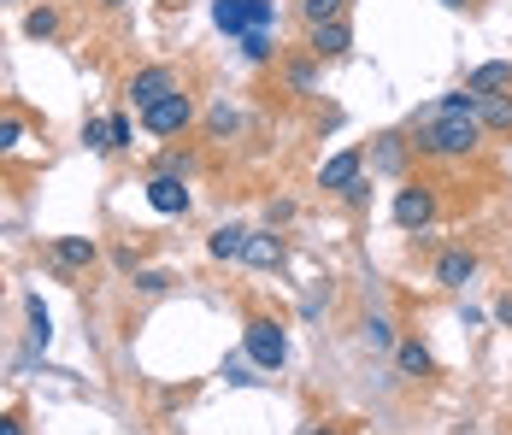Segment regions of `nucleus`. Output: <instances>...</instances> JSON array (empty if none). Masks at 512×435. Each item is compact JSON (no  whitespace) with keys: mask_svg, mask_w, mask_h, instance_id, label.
Here are the masks:
<instances>
[{"mask_svg":"<svg viewBox=\"0 0 512 435\" xmlns=\"http://www.w3.org/2000/svg\"><path fill=\"white\" fill-rule=\"evenodd\" d=\"M477 142H483V124H477V118L436 112V106H424V112L412 118V147L430 153V159H465Z\"/></svg>","mask_w":512,"mask_h":435,"instance_id":"f257e3e1","label":"nucleus"},{"mask_svg":"<svg viewBox=\"0 0 512 435\" xmlns=\"http://www.w3.org/2000/svg\"><path fill=\"white\" fill-rule=\"evenodd\" d=\"M277 6L271 0H212V24L224 36H242V30H271Z\"/></svg>","mask_w":512,"mask_h":435,"instance_id":"f03ea898","label":"nucleus"},{"mask_svg":"<svg viewBox=\"0 0 512 435\" xmlns=\"http://www.w3.org/2000/svg\"><path fill=\"white\" fill-rule=\"evenodd\" d=\"M242 347H248V359H254L259 371H277V365L289 359V336H283L277 318H254V324L242 330Z\"/></svg>","mask_w":512,"mask_h":435,"instance_id":"7ed1b4c3","label":"nucleus"},{"mask_svg":"<svg viewBox=\"0 0 512 435\" xmlns=\"http://www.w3.org/2000/svg\"><path fill=\"white\" fill-rule=\"evenodd\" d=\"M189 118H195V100L183 95H165V100H154V106H142V124L154 130V136H183L189 130Z\"/></svg>","mask_w":512,"mask_h":435,"instance_id":"20e7f679","label":"nucleus"},{"mask_svg":"<svg viewBox=\"0 0 512 435\" xmlns=\"http://www.w3.org/2000/svg\"><path fill=\"white\" fill-rule=\"evenodd\" d=\"M436 218V194L424 189V183H407V189L395 194V224L401 230H424Z\"/></svg>","mask_w":512,"mask_h":435,"instance_id":"39448f33","label":"nucleus"},{"mask_svg":"<svg viewBox=\"0 0 512 435\" xmlns=\"http://www.w3.org/2000/svg\"><path fill=\"white\" fill-rule=\"evenodd\" d=\"M183 83H177V71L171 65H148V71H136L130 77V100L136 106H154V100H165V95H177Z\"/></svg>","mask_w":512,"mask_h":435,"instance_id":"423d86ee","label":"nucleus"},{"mask_svg":"<svg viewBox=\"0 0 512 435\" xmlns=\"http://www.w3.org/2000/svg\"><path fill=\"white\" fill-rule=\"evenodd\" d=\"M312 30V59H342V53L354 48V30H348V24H342V18H330V24H307Z\"/></svg>","mask_w":512,"mask_h":435,"instance_id":"0eeeda50","label":"nucleus"},{"mask_svg":"<svg viewBox=\"0 0 512 435\" xmlns=\"http://www.w3.org/2000/svg\"><path fill=\"white\" fill-rule=\"evenodd\" d=\"M148 206L165 212V218H177V212H189V189H183V177H171V171H159L154 183H148Z\"/></svg>","mask_w":512,"mask_h":435,"instance_id":"6e6552de","label":"nucleus"},{"mask_svg":"<svg viewBox=\"0 0 512 435\" xmlns=\"http://www.w3.org/2000/svg\"><path fill=\"white\" fill-rule=\"evenodd\" d=\"M242 259H248L254 271H277V265H283V236H271V230H248Z\"/></svg>","mask_w":512,"mask_h":435,"instance_id":"1a4fd4ad","label":"nucleus"},{"mask_svg":"<svg viewBox=\"0 0 512 435\" xmlns=\"http://www.w3.org/2000/svg\"><path fill=\"white\" fill-rule=\"evenodd\" d=\"M359 177V153L354 147H342V153H330V159H324V171H318V189H348V183H354Z\"/></svg>","mask_w":512,"mask_h":435,"instance_id":"9d476101","label":"nucleus"},{"mask_svg":"<svg viewBox=\"0 0 512 435\" xmlns=\"http://www.w3.org/2000/svg\"><path fill=\"white\" fill-rule=\"evenodd\" d=\"M471 271H477V259H471L465 247H448V253L436 259V283H442V289H465Z\"/></svg>","mask_w":512,"mask_h":435,"instance_id":"9b49d317","label":"nucleus"},{"mask_svg":"<svg viewBox=\"0 0 512 435\" xmlns=\"http://www.w3.org/2000/svg\"><path fill=\"white\" fill-rule=\"evenodd\" d=\"M465 89H471V95H501V89H512V65H507V59L477 65V71L465 77Z\"/></svg>","mask_w":512,"mask_h":435,"instance_id":"f8f14e48","label":"nucleus"},{"mask_svg":"<svg viewBox=\"0 0 512 435\" xmlns=\"http://www.w3.org/2000/svg\"><path fill=\"white\" fill-rule=\"evenodd\" d=\"M53 259H59L65 271H89V265H95V242H89V236H53Z\"/></svg>","mask_w":512,"mask_h":435,"instance_id":"ddd939ff","label":"nucleus"},{"mask_svg":"<svg viewBox=\"0 0 512 435\" xmlns=\"http://www.w3.org/2000/svg\"><path fill=\"white\" fill-rule=\"evenodd\" d=\"M477 124L512 136V95H483V100H477Z\"/></svg>","mask_w":512,"mask_h":435,"instance_id":"4468645a","label":"nucleus"},{"mask_svg":"<svg viewBox=\"0 0 512 435\" xmlns=\"http://www.w3.org/2000/svg\"><path fill=\"white\" fill-rule=\"evenodd\" d=\"M395 365H401V377H430V347L424 341H395Z\"/></svg>","mask_w":512,"mask_h":435,"instance_id":"2eb2a0df","label":"nucleus"},{"mask_svg":"<svg viewBox=\"0 0 512 435\" xmlns=\"http://www.w3.org/2000/svg\"><path fill=\"white\" fill-rule=\"evenodd\" d=\"M242 247H248V230H242V224H224V230H212L206 253H212V259H242Z\"/></svg>","mask_w":512,"mask_h":435,"instance_id":"dca6fc26","label":"nucleus"},{"mask_svg":"<svg viewBox=\"0 0 512 435\" xmlns=\"http://www.w3.org/2000/svg\"><path fill=\"white\" fill-rule=\"evenodd\" d=\"M24 312H30V353H42V347L53 341V318H48V306H42V300L30 294V300H24Z\"/></svg>","mask_w":512,"mask_h":435,"instance_id":"f3484780","label":"nucleus"},{"mask_svg":"<svg viewBox=\"0 0 512 435\" xmlns=\"http://www.w3.org/2000/svg\"><path fill=\"white\" fill-rule=\"evenodd\" d=\"M136 142V130H130V118L118 112V118H106V153H124V147Z\"/></svg>","mask_w":512,"mask_h":435,"instance_id":"a211bd4d","label":"nucleus"},{"mask_svg":"<svg viewBox=\"0 0 512 435\" xmlns=\"http://www.w3.org/2000/svg\"><path fill=\"white\" fill-rule=\"evenodd\" d=\"M342 6L348 0H301V18L307 24H330V18H342Z\"/></svg>","mask_w":512,"mask_h":435,"instance_id":"6ab92c4d","label":"nucleus"},{"mask_svg":"<svg viewBox=\"0 0 512 435\" xmlns=\"http://www.w3.org/2000/svg\"><path fill=\"white\" fill-rule=\"evenodd\" d=\"M53 30H59V12H53V6H36V12L24 18V36H36V42H42V36H53Z\"/></svg>","mask_w":512,"mask_h":435,"instance_id":"aec40b11","label":"nucleus"},{"mask_svg":"<svg viewBox=\"0 0 512 435\" xmlns=\"http://www.w3.org/2000/svg\"><path fill=\"white\" fill-rule=\"evenodd\" d=\"M401 159H407L401 136H383V142H377V171H401Z\"/></svg>","mask_w":512,"mask_h":435,"instance_id":"412c9836","label":"nucleus"},{"mask_svg":"<svg viewBox=\"0 0 512 435\" xmlns=\"http://www.w3.org/2000/svg\"><path fill=\"white\" fill-rule=\"evenodd\" d=\"M242 53H248L254 65H265V59H271V30H242Z\"/></svg>","mask_w":512,"mask_h":435,"instance_id":"4be33fe9","label":"nucleus"},{"mask_svg":"<svg viewBox=\"0 0 512 435\" xmlns=\"http://www.w3.org/2000/svg\"><path fill=\"white\" fill-rule=\"evenodd\" d=\"M18 142H24V118H0V159L18 153Z\"/></svg>","mask_w":512,"mask_h":435,"instance_id":"5701e85b","label":"nucleus"},{"mask_svg":"<svg viewBox=\"0 0 512 435\" xmlns=\"http://www.w3.org/2000/svg\"><path fill=\"white\" fill-rule=\"evenodd\" d=\"M365 347H395V330H389V318H365Z\"/></svg>","mask_w":512,"mask_h":435,"instance_id":"b1692460","label":"nucleus"},{"mask_svg":"<svg viewBox=\"0 0 512 435\" xmlns=\"http://www.w3.org/2000/svg\"><path fill=\"white\" fill-rule=\"evenodd\" d=\"M136 289H142V294H165V289H171V277H165V271H142V277H136Z\"/></svg>","mask_w":512,"mask_h":435,"instance_id":"393cba45","label":"nucleus"},{"mask_svg":"<svg viewBox=\"0 0 512 435\" xmlns=\"http://www.w3.org/2000/svg\"><path fill=\"white\" fill-rule=\"evenodd\" d=\"M83 142L106 153V118H89V124H83Z\"/></svg>","mask_w":512,"mask_h":435,"instance_id":"a878e982","label":"nucleus"},{"mask_svg":"<svg viewBox=\"0 0 512 435\" xmlns=\"http://www.w3.org/2000/svg\"><path fill=\"white\" fill-rule=\"evenodd\" d=\"M212 130H218V136H224V130H236V112H230V106H218V112H212Z\"/></svg>","mask_w":512,"mask_h":435,"instance_id":"bb28decb","label":"nucleus"},{"mask_svg":"<svg viewBox=\"0 0 512 435\" xmlns=\"http://www.w3.org/2000/svg\"><path fill=\"white\" fill-rule=\"evenodd\" d=\"M289 83L295 89H312V65H289Z\"/></svg>","mask_w":512,"mask_h":435,"instance_id":"cd10ccee","label":"nucleus"},{"mask_svg":"<svg viewBox=\"0 0 512 435\" xmlns=\"http://www.w3.org/2000/svg\"><path fill=\"white\" fill-rule=\"evenodd\" d=\"M0 435H24V418L18 412H0Z\"/></svg>","mask_w":512,"mask_h":435,"instance_id":"c85d7f7f","label":"nucleus"},{"mask_svg":"<svg viewBox=\"0 0 512 435\" xmlns=\"http://www.w3.org/2000/svg\"><path fill=\"white\" fill-rule=\"evenodd\" d=\"M495 318H501V324H507V330H512V294H507V300H501V306H495Z\"/></svg>","mask_w":512,"mask_h":435,"instance_id":"c756f323","label":"nucleus"},{"mask_svg":"<svg viewBox=\"0 0 512 435\" xmlns=\"http://www.w3.org/2000/svg\"><path fill=\"white\" fill-rule=\"evenodd\" d=\"M442 6H448V12H460V6H465V0H442Z\"/></svg>","mask_w":512,"mask_h":435,"instance_id":"7c9ffc66","label":"nucleus"},{"mask_svg":"<svg viewBox=\"0 0 512 435\" xmlns=\"http://www.w3.org/2000/svg\"><path fill=\"white\" fill-rule=\"evenodd\" d=\"M101 6H130V0H101Z\"/></svg>","mask_w":512,"mask_h":435,"instance_id":"2f4dec72","label":"nucleus"},{"mask_svg":"<svg viewBox=\"0 0 512 435\" xmlns=\"http://www.w3.org/2000/svg\"><path fill=\"white\" fill-rule=\"evenodd\" d=\"M307 435H336V430H307Z\"/></svg>","mask_w":512,"mask_h":435,"instance_id":"473e14b6","label":"nucleus"}]
</instances>
